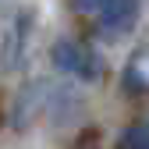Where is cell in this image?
<instances>
[{
	"label": "cell",
	"instance_id": "52a82bcc",
	"mask_svg": "<svg viewBox=\"0 0 149 149\" xmlns=\"http://www.w3.org/2000/svg\"><path fill=\"white\" fill-rule=\"evenodd\" d=\"M107 7V0H74V11H85V14H96Z\"/></svg>",
	"mask_w": 149,
	"mask_h": 149
},
{
	"label": "cell",
	"instance_id": "6da1fadb",
	"mask_svg": "<svg viewBox=\"0 0 149 149\" xmlns=\"http://www.w3.org/2000/svg\"><path fill=\"white\" fill-rule=\"evenodd\" d=\"M32 25H36L32 7H11L0 14V71H14L22 64L32 39Z\"/></svg>",
	"mask_w": 149,
	"mask_h": 149
},
{
	"label": "cell",
	"instance_id": "5b68a950",
	"mask_svg": "<svg viewBox=\"0 0 149 149\" xmlns=\"http://www.w3.org/2000/svg\"><path fill=\"white\" fill-rule=\"evenodd\" d=\"M121 85H124V92H132V96H146L149 92V46H139L132 57H128Z\"/></svg>",
	"mask_w": 149,
	"mask_h": 149
},
{
	"label": "cell",
	"instance_id": "7a4b0ae2",
	"mask_svg": "<svg viewBox=\"0 0 149 149\" xmlns=\"http://www.w3.org/2000/svg\"><path fill=\"white\" fill-rule=\"evenodd\" d=\"M50 57H53V64H57L61 71L74 74V78H82V82H92V78L103 74L100 53L89 43H78V39H57L53 50H50Z\"/></svg>",
	"mask_w": 149,
	"mask_h": 149
},
{
	"label": "cell",
	"instance_id": "277c9868",
	"mask_svg": "<svg viewBox=\"0 0 149 149\" xmlns=\"http://www.w3.org/2000/svg\"><path fill=\"white\" fill-rule=\"evenodd\" d=\"M139 7H142V0H107V7L100 11V36L103 39H121V36H128L135 29L139 22Z\"/></svg>",
	"mask_w": 149,
	"mask_h": 149
},
{
	"label": "cell",
	"instance_id": "3957f363",
	"mask_svg": "<svg viewBox=\"0 0 149 149\" xmlns=\"http://www.w3.org/2000/svg\"><path fill=\"white\" fill-rule=\"evenodd\" d=\"M53 82H46V78H36V82H29L25 89H18V96H14V103H11V124L22 132V128H29L36 117H43V114H50V100H53Z\"/></svg>",
	"mask_w": 149,
	"mask_h": 149
},
{
	"label": "cell",
	"instance_id": "8992f818",
	"mask_svg": "<svg viewBox=\"0 0 149 149\" xmlns=\"http://www.w3.org/2000/svg\"><path fill=\"white\" fill-rule=\"evenodd\" d=\"M121 149H149V121H135L121 135Z\"/></svg>",
	"mask_w": 149,
	"mask_h": 149
}]
</instances>
